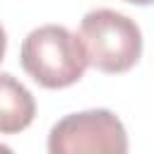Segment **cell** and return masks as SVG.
Listing matches in <instances>:
<instances>
[{
    "label": "cell",
    "mask_w": 154,
    "mask_h": 154,
    "mask_svg": "<svg viewBox=\"0 0 154 154\" xmlns=\"http://www.w3.org/2000/svg\"><path fill=\"white\" fill-rule=\"evenodd\" d=\"M5 48H7V34H5V29H2V24H0V63H2V58H5Z\"/></svg>",
    "instance_id": "5"
},
{
    "label": "cell",
    "mask_w": 154,
    "mask_h": 154,
    "mask_svg": "<svg viewBox=\"0 0 154 154\" xmlns=\"http://www.w3.org/2000/svg\"><path fill=\"white\" fill-rule=\"evenodd\" d=\"M79 41L87 53V63L101 72H128L142 55V31L123 12L99 7L82 17Z\"/></svg>",
    "instance_id": "2"
},
{
    "label": "cell",
    "mask_w": 154,
    "mask_h": 154,
    "mask_svg": "<svg viewBox=\"0 0 154 154\" xmlns=\"http://www.w3.org/2000/svg\"><path fill=\"white\" fill-rule=\"evenodd\" d=\"M125 2H132V5H149L152 0H125Z\"/></svg>",
    "instance_id": "6"
},
{
    "label": "cell",
    "mask_w": 154,
    "mask_h": 154,
    "mask_svg": "<svg viewBox=\"0 0 154 154\" xmlns=\"http://www.w3.org/2000/svg\"><path fill=\"white\" fill-rule=\"evenodd\" d=\"M19 63L46 89H65L79 82L89 65L79 36L60 24H43L29 31L22 41Z\"/></svg>",
    "instance_id": "1"
},
{
    "label": "cell",
    "mask_w": 154,
    "mask_h": 154,
    "mask_svg": "<svg viewBox=\"0 0 154 154\" xmlns=\"http://www.w3.org/2000/svg\"><path fill=\"white\" fill-rule=\"evenodd\" d=\"M51 154H125L128 135L120 118L106 108L70 113L51 128Z\"/></svg>",
    "instance_id": "3"
},
{
    "label": "cell",
    "mask_w": 154,
    "mask_h": 154,
    "mask_svg": "<svg viewBox=\"0 0 154 154\" xmlns=\"http://www.w3.org/2000/svg\"><path fill=\"white\" fill-rule=\"evenodd\" d=\"M36 101L31 91L7 72H0V135H17L31 125Z\"/></svg>",
    "instance_id": "4"
}]
</instances>
